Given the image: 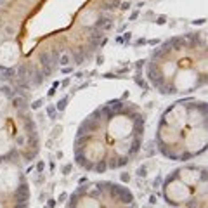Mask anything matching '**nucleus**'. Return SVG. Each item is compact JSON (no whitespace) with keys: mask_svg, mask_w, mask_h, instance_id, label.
<instances>
[{"mask_svg":"<svg viewBox=\"0 0 208 208\" xmlns=\"http://www.w3.org/2000/svg\"><path fill=\"white\" fill-rule=\"evenodd\" d=\"M146 116L137 104L113 99L78 125L73 142L75 165L90 174L123 168L139 154Z\"/></svg>","mask_w":208,"mask_h":208,"instance_id":"obj_1","label":"nucleus"},{"mask_svg":"<svg viewBox=\"0 0 208 208\" xmlns=\"http://www.w3.org/2000/svg\"><path fill=\"white\" fill-rule=\"evenodd\" d=\"M147 80L163 96L189 94L206 83L205 33L172 37L146 61Z\"/></svg>","mask_w":208,"mask_h":208,"instance_id":"obj_2","label":"nucleus"},{"mask_svg":"<svg viewBox=\"0 0 208 208\" xmlns=\"http://www.w3.org/2000/svg\"><path fill=\"white\" fill-rule=\"evenodd\" d=\"M208 106L192 97L180 99L163 111L156 128V146L165 158L187 163L206 149Z\"/></svg>","mask_w":208,"mask_h":208,"instance_id":"obj_3","label":"nucleus"},{"mask_svg":"<svg viewBox=\"0 0 208 208\" xmlns=\"http://www.w3.org/2000/svg\"><path fill=\"white\" fill-rule=\"evenodd\" d=\"M163 200L172 208H208V174L205 165L172 170L161 184Z\"/></svg>","mask_w":208,"mask_h":208,"instance_id":"obj_4","label":"nucleus"},{"mask_svg":"<svg viewBox=\"0 0 208 208\" xmlns=\"http://www.w3.org/2000/svg\"><path fill=\"white\" fill-rule=\"evenodd\" d=\"M64 208H139L133 192L113 180L82 179L80 186L68 196Z\"/></svg>","mask_w":208,"mask_h":208,"instance_id":"obj_5","label":"nucleus"},{"mask_svg":"<svg viewBox=\"0 0 208 208\" xmlns=\"http://www.w3.org/2000/svg\"><path fill=\"white\" fill-rule=\"evenodd\" d=\"M29 184L19 161L0 156V208H29Z\"/></svg>","mask_w":208,"mask_h":208,"instance_id":"obj_6","label":"nucleus"},{"mask_svg":"<svg viewBox=\"0 0 208 208\" xmlns=\"http://www.w3.org/2000/svg\"><path fill=\"white\" fill-rule=\"evenodd\" d=\"M130 5H132V2H128V0H127V2H121V4H120V9H123V11H128Z\"/></svg>","mask_w":208,"mask_h":208,"instance_id":"obj_7","label":"nucleus"},{"mask_svg":"<svg viewBox=\"0 0 208 208\" xmlns=\"http://www.w3.org/2000/svg\"><path fill=\"white\" fill-rule=\"evenodd\" d=\"M165 19H166L165 16H160L158 19H156V23H158V24H163V23H165Z\"/></svg>","mask_w":208,"mask_h":208,"instance_id":"obj_8","label":"nucleus"},{"mask_svg":"<svg viewBox=\"0 0 208 208\" xmlns=\"http://www.w3.org/2000/svg\"><path fill=\"white\" fill-rule=\"evenodd\" d=\"M2 5H7V0H0V7Z\"/></svg>","mask_w":208,"mask_h":208,"instance_id":"obj_9","label":"nucleus"}]
</instances>
